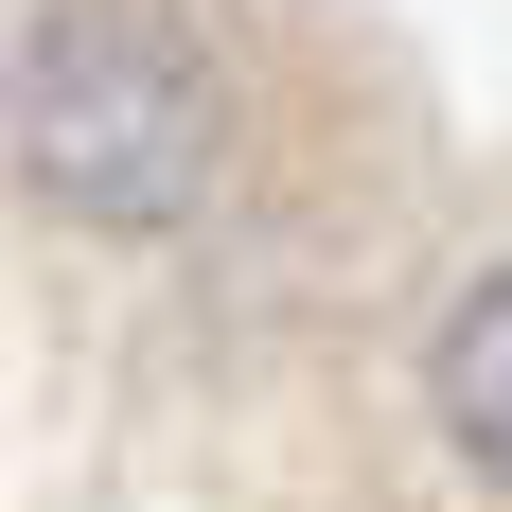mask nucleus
<instances>
[{"label":"nucleus","instance_id":"obj_1","mask_svg":"<svg viewBox=\"0 0 512 512\" xmlns=\"http://www.w3.org/2000/svg\"><path fill=\"white\" fill-rule=\"evenodd\" d=\"M18 177L89 230H159L212 177V71L159 36L142 0H71L18 53Z\"/></svg>","mask_w":512,"mask_h":512},{"label":"nucleus","instance_id":"obj_2","mask_svg":"<svg viewBox=\"0 0 512 512\" xmlns=\"http://www.w3.org/2000/svg\"><path fill=\"white\" fill-rule=\"evenodd\" d=\"M442 424H460V460H495V477H512V265L442 318Z\"/></svg>","mask_w":512,"mask_h":512}]
</instances>
